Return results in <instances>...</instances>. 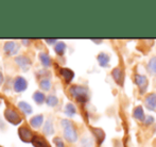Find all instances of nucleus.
I'll list each match as a JSON object with an SVG mask.
<instances>
[{"label": "nucleus", "instance_id": "f257e3e1", "mask_svg": "<svg viewBox=\"0 0 156 147\" xmlns=\"http://www.w3.org/2000/svg\"><path fill=\"white\" fill-rule=\"evenodd\" d=\"M61 125L63 127L64 130V137L70 143H74L78 141V133L74 128V126L72 125V123L68 119H63L61 122Z\"/></svg>", "mask_w": 156, "mask_h": 147}, {"label": "nucleus", "instance_id": "f03ea898", "mask_svg": "<svg viewBox=\"0 0 156 147\" xmlns=\"http://www.w3.org/2000/svg\"><path fill=\"white\" fill-rule=\"evenodd\" d=\"M69 93L74 97L79 102H84L87 101L88 99V89L82 85H73L69 89Z\"/></svg>", "mask_w": 156, "mask_h": 147}, {"label": "nucleus", "instance_id": "7ed1b4c3", "mask_svg": "<svg viewBox=\"0 0 156 147\" xmlns=\"http://www.w3.org/2000/svg\"><path fill=\"white\" fill-rule=\"evenodd\" d=\"M4 117L9 123L12 125H19L21 123V117L14 109L12 108H6L4 111Z\"/></svg>", "mask_w": 156, "mask_h": 147}, {"label": "nucleus", "instance_id": "20e7f679", "mask_svg": "<svg viewBox=\"0 0 156 147\" xmlns=\"http://www.w3.org/2000/svg\"><path fill=\"white\" fill-rule=\"evenodd\" d=\"M18 135L20 138V140L25 143H30L33 140V134L32 132L27 128V127L23 126L18 129Z\"/></svg>", "mask_w": 156, "mask_h": 147}, {"label": "nucleus", "instance_id": "39448f33", "mask_svg": "<svg viewBox=\"0 0 156 147\" xmlns=\"http://www.w3.org/2000/svg\"><path fill=\"white\" fill-rule=\"evenodd\" d=\"M135 83H136V85L139 87L140 92L144 93V92L147 90V87H148L149 81H148V78H147L146 76H144V75H136Z\"/></svg>", "mask_w": 156, "mask_h": 147}, {"label": "nucleus", "instance_id": "423d86ee", "mask_svg": "<svg viewBox=\"0 0 156 147\" xmlns=\"http://www.w3.org/2000/svg\"><path fill=\"white\" fill-rule=\"evenodd\" d=\"M15 62L19 65L23 71H28L31 66V60L26 56H18L15 58Z\"/></svg>", "mask_w": 156, "mask_h": 147}, {"label": "nucleus", "instance_id": "0eeeda50", "mask_svg": "<svg viewBox=\"0 0 156 147\" xmlns=\"http://www.w3.org/2000/svg\"><path fill=\"white\" fill-rule=\"evenodd\" d=\"M28 86V82L25 78L23 77H17L16 80L14 81V91L17 93H20V92L26 91Z\"/></svg>", "mask_w": 156, "mask_h": 147}, {"label": "nucleus", "instance_id": "6e6552de", "mask_svg": "<svg viewBox=\"0 0 156 147\" xmlns=\"http://www.w3.org/2000/svg\"><path fill=\"white\" fill-rule=\"evenodd\" d=\"M3 49L6 54H9V56H14V54H16L17 52H18L19 46L17 45L15 42H6V43L4 44Z\"/></svg>", "mask_w": 156, "mask_h": 147}, {"label": "nucleus", "instance_id": "1a4fd4ad", "mask_svg": "<svg viewBox=\"0 0 156 147\" xmlns=\"http://www.w3.org/2000/svg\"><path fill=\"white\" fill-rule=\"evenodd\" d=\"M144 105H146V107L149 110L154 111L156 109V94H149L146 97V99H144Z\"/></svg>", "mask_w": 156, "mask_h": 147}, {"label": "nucleus", "instance_id": "9d476101", "mask_svg": "<svg viewBox=\"0 0 156 147\" xmlns=\"http://www.w3.org/2000/svg\"><path fill=\"white\" fill-rule=\"evenodd\" d=\"M112 76H113L114 80H115L119 85L123 84L124 75H123V72L121 71V68H119V67H115V68L112 71Z\"/></svg>", "mask_w": 156, "mask_h": 147}, {"label": "nucleus", "instance_id": "9b49d317", "mask_svg": "<svg viewBox=\"0 0 156 147\" xmlns=\"http://www.w3.org/2000/svg\"><path fill=\"white\" fill-rule=\"evenodd\" d=\"M97 60H98V63L101 67H107L108 66V63H109V56L105 52H101L98 57H97Z\"/></svg>", "mask_w": 156, "mask_h": 147}, {"label": "nucleus", "instance_id": "f8f14e48", "mask_svg": "<svg viewBox=\"0 0 156 147\" xmlns=\"http://www.w3.org/2000/svg\"><path fill=\"white\" fill-rule=\"evenodd\" d=\"M60 74H61V76L64 78V80H65L67 83L71 82V80L73 79V77H74V73L69 68H61L60 69Z\"/></svg>", "mask_w": 156, "mask_h": 147}, {"label": "nucleus", "instance_id": "ddd939ff", "mask_svg": "<svg viewBox=\"0 0 156 147\" xmlns=\"http://www.w3.org/2000/svg\"><path fill=\"white\" fill-rule=\"evenodd\" d=\"M32 144L35 147H50L48 142L46 141L44 138H41V137H38V135H34V137H33Z\"/></svg>", "mask_w": 156, "mask_h": 147}, {"label": "nucleus", "instance_id": "4468645a", "mask_svg": "<svg viewBox=\"0 0 156 147\" xmlns=\"http://www.w3.org/2000/svg\"><path fill=\"white\" fill-rule=\"evenodd\" d=\"M133 116H134V118H135V119L144 122V120L146 119V116H144V112L142 107H140V106L136 107V108L134 109V111H133Z\"/></svg>", "mask_w": 156, "mask_h": 147}, {"label": "nucleus", "instance_id": "2eb2a0df", "mask_svg": "<svg viewBox=\"0 0 156 147\" xmlns=\"http://www.w3.org/2000/svg\"><path fill=\"white\" fill-rule=\"evenodd\" d=\"M43 122H44V115H41V114L33 116L31 119H30V124L34 128H39L41 126V124H43Z\"/></svg>", "mask_w": 156, "mask_h": 147}, {"label": "nucleus", "instance_id": "dca6fc26", "mask_svg": "<svg viewBox=\"0 0 156 147\" xmlns=\"http://www.w3.org/2000/svg\"><path fill=\"white\" fill-rule=\"evenodd\" d=\"M18 108L20 109V111L21 112H23L25 114H27V115H29V114H31L32 113V107L30 106L28 102H26V101H20V102H18Z\"/></svg>", "mask_w": 156, "mask_h": 147}, {"label": "nucleus", "instance_id": "f3484780", "mask_svg": "<svg viewBox=\"0 0 156 147\" xmlns=\"http://www.w3.org/2000/svg\"><path fill=\"white\" fill-rule=\"evenodd\" d=\"M39 60H41V64L45 67L50 66V64H51V59H50L49 54H47L46 52H41L39 53Z\"/></svg>", "mask_w": 156, "mask_h": 147}, {"label": "nucleus", "instance_id": "a211bd4d", "mask_svg": "<svg viewBox=\"0 0 156 147\" xmlns=\"http://www.w3.org/2000/svg\"><path fill=\"white\" fill-rule=\"evenodd\" d=\"M94 135H96V139H97V141H98V144H101L103 141H104L105 133H104V131H103L102 129L94 128Z\"/></svg>", "mask_w": 156, "mask_h": 147}, {"label": "nucleus", "instance_id": "6ab92c4d", "mask_svg": "<svg viewBox=\"0 0 156 147\" xmlns=\"http://www.w3.org/2000/svg\"><path fill=\"white\" fill-rule=\"evenodd\" d=\"M44 132H45L47 135L53 134L54 129H53V124H52V120L51 119H48L47 122H46L45 126H44Z\"/></svg>", "mask_w": 156, "mask_h": 147}, {"label": "nucleus", "instance_id": "aec40b11", "mask_svg": "<svg viewBox=\"0 0 156 147\" xmlns=\"http://www.w3.org/2000/svg\"><path fill=\"white\" fill-rule=\"evenodd\" d=\"M33 99H34V101L36 102V104L41 105V104H43V102L46 100L45 94L41 93V92H39V91L35 92L34 95H33Z\"/></svg>", "mask_w": 156, "mask_h": 147}, {"label": "nucleus", "instance_id": "412c9836", "mask_svg": "<svg viewBox=\"0 0 156 147\" xmlns=\"http://www.w3.org/2000/svg\"><path fill=\"white\" fill-rule=\"evenodd\" d=\"M54 50H55V52L58 54L62 56V54H64V52H65V50H66V44L63 43V42H58L56 45H55V47H54Z\"/></svg>", "mask_w": 156, "mask_h": 147}, {"label": "nucleus", "instance_id": "4be33fe9", "mask_svg": "<svg viewBox=\"0 0 156 147\" xmlns=\"http://www.w3.org/2000/svg\"><path fill=\"white\" fill-rule=\"evenodd\" d=\"M148 71L151 74L156 75V57H153L148 63Z\"/></svg>", "mask_w": 156, "mask_h": 147}, {"label": "nucleus", "instance_id": "5701e85b", "mask_svg": "<svg viewBox=\"0 0 156 147\" xmlns=\"http://www.w3.org/2000/svg\"><path fill=\"white\" fill-rule=\"evenodd\" d=\"M46 102L49 107H55L56 105L58 104V99L56 96L54 95H49L47 98H46Z\"/></svg>", "mask_w": 156, "mask_h": 147}, {"label": "nucleus", "instance_id": "b1692460", "mask_svg": "<svg viewBox=\"0 0 156 147\" xmlns=\"http://www.w3.org/2000/svg\"><path fill=\"white\" fill-rule=\"evenodd\" d=\"M65 113L67 114L68 116H73L74 114L76 113V107H74L72 104H67L65 106Z\"/></svg>", "mask_w": 156, "mask_h": 147}, {"label": "nucleus", "instance_id": "393cba45", "mask_svg": "<svg viewBox=\"0 0 156 147\" xmlns=\"http://www.w3.org/2000/svg\"><path fill=\"white\" fill-rule=\"evenodd\" d=\"M39 85H41V87L44 91H49L51 89V81L49 79H43L41 81V83H39Z\"/></svg>", "mask_w": 156, "mask_h": 147}, {"label": "nucleus", "instance_id": "a878e982", "mask_svg": "<svg viewBox=\"0 0 156 147\" xmlns=\"http://www.w3.org/2000/svg\"><path fill=\"white\" fill-rule=\"evenodd\" d=\"M53 143L55 144L56 147H65V144H64L63 140L61 139V138H54L53 139Z\"/></svg>", "mask_w": 156, "mask_h": 147}, {"label": "nucleus", "instance_id": "bb28decb", "mask_svg": "<svg viewBox=\"0 0 156 147\" xmlns=\"http://www.w3.org/2000/svg\"><path fill=\"white\" fill-rule=\"evenodd\" d=\"M154 117H153V116H151V115H148L146 117V119L144 120V125H146V126H149V125H151V124H153V123H154Z\"/></svg>", "mask_w": 156, "mask_h": 147}, {"label": "nucleus", "instance_id": "cd10ccee", "mask_svg": "<svg viewBox=\"0 0 156 147\" xmlns=\"http://www.w3.org/2000/svg\"><path fill=\"white\" fill-rule=\"evenodd\" d=\"M46 43H48V44H56V43H58V41H56L55 39H46Z\"/></svg>", "mask_w": 156, "mask_h": 147}, {"label": "nucleus", "instance_id": "c85d7f7f", "mask_svg": "<svg viewBox=\"0 0 156 147\" xmlns=\"http://www.w3.org/2000/svg\"><path fill=\"white\" fill-rule=\"evenodd\" d=\"M21 42H23V44L25 43V45H29V43H30L29 39H23V41H21Z\"/></svg>", "mask_w": 156, "mask_h": 147}, {"label": "nucleus", "instance_id": "c756f323", "mask_svg": "<svg viewBox=\"0 0 156 147\" xmlns=\"http://www.w3.org/2000/svg\"><path fill=\"white\" fill-rule=\"evenodd\" d=\"M2 82H3V76H2V74L0 73V85H1Z\"/></svg>", "mask_w": 156, "mask_h": 147}, {"label": "nucleus", "instance_id": "7c9ffc66", "mask_svg": "<svg viewBox=\"0 0 156 147\" xmlns=\"http://www.w3.org/2000/svg\"><path fill=\"white\" fill-rule=\"evenodd\" d=\"M0 147H2V146H0Z\"/></svg>", "mask_w": 156, "mask_h": 147}]
</instances>
